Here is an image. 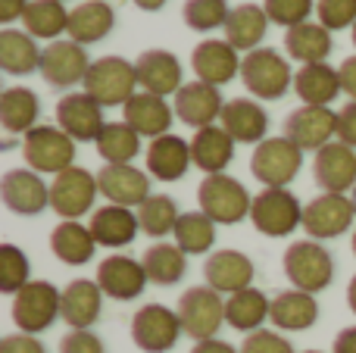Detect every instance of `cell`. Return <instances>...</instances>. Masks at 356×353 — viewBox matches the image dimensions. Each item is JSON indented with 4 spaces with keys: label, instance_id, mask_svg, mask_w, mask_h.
<instances>
[{
    "label": "cell",
    "instance_id": "obj_1",
    "mask_svg": "<svg viewBox=\"0 0 356 353\" xmlns=\"http://www.w3.org/2000/svg\"><path fill=\"white\" fill-rule=\"evenodd\" d=\"M197 204H200V213H207L216 225H238L250 216L253 197L238 179L219 172V175H207L200 181Z\"/></svg>",
    "mask_w": 356,
    "mask_h": 353
},
{
    "label": "cell",
    "instance_id": "obj_19",
    "mask_svg": "<svg viewBox=\"0 0 356 353\" xmlns=\"http://www.w3.org/2000/svg\"><path fill=\"white\" fill-rule=\"evenodd\" d=\"M241 56L238 50L228 41L219 38H207L191 50V69H194L197 81H207V85H228L234 75H241Z\"/></svg>",
    "mask_w": 356,
    "mask_h": 353
},
{
    "label": "cell",
    "instance_id": "obj_14",
    "mask_svg": "<svg viewBox=\"0 0 356 353\" xmlns=\"http://www.w3.org/2000/svg\"><path fill=\"white\" fill-rule=\"evenodd\" d=\"M56 125L66 131L72 141L85 144L94 141L97 144L100 131H104L106 119H104V106L91 97V94H66V97L56 104Z\"/></svg>",
    "mask_w": 356,
    "mask_h": 353
},
{
    "label": "cell",
    "instance_id": "obj_9",
    "mask_svg": "<svg viewBox=\"0 0 356 353\" xmlns=\"http://www.w3.org/2000/svg\"><path fill=\"white\" fill-rule=\"evenodd\" d=\"M63 291H56L50 281H29L13 297V322L25 335H41L60 319Z\"/></svg>",
    "mask_w": 356,
    "mask_h": 353
},
{
    "label": "cell",
    "instance_id": "obj_33",
    "mask_svg": "<svg viewBox=\"0 0 356 353\" xmlns=\"http://www.w3.org/2000/svg\"><path fill=\"white\" fill-rule=\"evenodd\" d=\"M50 250H54V256L60 263H66V266H85V263L94 260L97 241H94L88 225L63 219V222L50 231Z\"/></svg>",
    "mask_w": 356,
    "mask_h": 353
},
{
    "label": "cell",
    "instance_id": "obj_10",
    "mask_svg": "<svg viewBox=\"0 0 356 353\" xmlns=\"http://www.w3.org/2000/svg\"><path fill=\"white\" fill-rule=\"evenodd\" d=\"M97 175L88 172L85 166H72L60 172L50 185V210L63 219L79 222L85 213H94V200H97Z\"/></svg>",
    "mask_w": 356,
    "mask_h": 353
},
{
    "label": "cell",
    "instance_id": "obj_29",
    "mask_svg": "<svg viewBox=\"0 0 356 353\" xmlns=\"http://www.w3.org/2000/svg\"><path fill=\"white\" fill-rule=\"evenodd\" d=\"M234 144L238 141H234L222 125H207V129L194 131V138H191V156H194V166L203 169L207 175L225 172V166L234 160Z\"/></svg>",
    "mask_w": 356,
    "mask_h": 353
},
{
    "label": "cell",
    "instance_id": "obj_36",
    "mask_svg": "<svg viewBox=\"0 0 356 353\" xmlns=\"http://www.w3.org/2000/svg\"><path fill=\"white\" fill-rule=\"evenodd\" d=\"M269 28V16H266L263 6L257 3H238L232 6V16L225 22V41L234 50H259V41L266 38Z\"/></svg>",
    "mask_w": 356,
    "mask_h": 353
},
{
    "label": "cell",
    "instance_id": "obj_41",
    "mask_svg": "<svg viewBox=\"0 0 356 353\" xmlns=\"http://www.w3.org/2000/svg\"><path fill=\"white\" fill-rule=\"evenodd\" d=\"M97 154L104 156L106 163H116V166L131 163L138 154H141V135H138L125 119L106 122L104 131H100V138H97Z\"/></svg>",
    "mask_w": 356,
    "mask_h": 353
},
{
    "label": "cell",
    "instance_id": "obj_58",
    "mask_svg": "<svg viewBox=\"0 0 356 353\" xmlns=\"http://www.w3.org/2000/svg\"><path fill=\"white\" fill-rule=\"evenodd\" d=\"M350 200H353V210H356V188H353V191H350Z\"/></svg>",
    "mask_w": 356,
    "mask_h": 353
},
{
    "label": "cell",
    "instance_id": "obj_6",
    "mask_svg": "<svg viewBox=\"0 0 356 353\" xmlns=\"http://www.w3.org/2000/svg\"><path fill=\"white\" fill-rule=\"evenodd\" d=\"M250 222L266 238H288L303 225V206L288 188H263L253 197Z\"/></svg>",
    "mask_w": 356,
    "mask_h": 353
},
{
    "label": "cell",
    "instance_id": "obj_57",
    "mask_svg": "<svg viewBox=\"0 0 356 353\" xmlns=\"http://www.w3.org/2000/svg\"><path fill=\"white\" fill-rule=\"evenodd\" d=\"M347 306L356 313V275L350 279V285H347Z\"/></svg>",
    "mask_w": 356,
    "mask_h": 353
},
{
    "label": "cell",
    "instance_id": "obj_5",
    "mask_svg": "<svg viewBox=\"0 0 356 353\" xmlns=\"http://www.w3.org/2000/svg\"><path fill=\"white\" fill-rule=\"evenodd\" d=\"M25 166L38 175H60L75 166V141L60 125H38L22 138Z\"/></svg>",
    "mask_w": 356,
    "mask_h": 353
},
{
    "label": "cell",
    "instance_id": "obj_13",
    "mask_svg": "<svg viewBox=\"0 0 356 353\" xmlns=\"http://www.w3.org/2000/svg\"><path fill=\"white\" fill-rule=\"evenodd\" d=\"M88 69H91V60H88L85 47L75 44L72 38H60V41H50L44 47L38 72L44 75V81L50 88H72L79 81H85Z\"/></svg>",
    "mask_w": 356,
    "mask_h": 353
},
{
    "label": "cell",
    "instance_id": "obj_60",
    "mask_svg": "<svg viewBox=\"0 0 356 353\" xmlns=\"http://www.w3.org/2000/svg\"><path fill=\"white\" fill-rule=\"evenodd\" d=\"M353 254H356V231H353Z\"/></svg>",
    "mask_w": 356,
    "mask_h": 353
},
{
    "label": "cell",
    "instance_id": "obj_31",
    "mask_svg": "<svg viewBox=\"0 0 356 353\" xmlns=\"http://www.w3.org/2000/svg\"><path fill=\"white\" fill-rule=\"evenodd\" d=\"M294 91L303 100V106H328L338 97L341 88V72L332 69L328 63H309L294 72Z\"/></svg>",
    "mask_w": 356,
    "mask_h": 353
},
{
    "label": "cell",
    "instance_id": "obj_50",
    "mask_svg": "<svg viewBox=\"0 0 356 353\" xmlns=\"http://www.w3.org/2000/svg\"><path fill=\"white\" fill-rule=\"evenodd\" d=\"M0 353H47L38 335H25V331H16V335H6L0 341Z\"/></svg>",
    "mask_w": 356,
    "mask_h": 353
},
{
    "label": "cell",
    "instance_id": "obj_23",
    "mask_svg": "<svg viewBox=\"0 0 356 353\" xmlns=\"http://www.w3.org/2000/svg\"><path fill=\"white\" fill-rule=\"evenodd\" d=\"M104 310V291L97 281L91 279H75L63 288V300H60V319L69 325L72 331L79 329H91L100 319Z\"/></svg>",
    "mask_w": 356,
    "mask_h": 353
},
{
    "label": "cell",
    "instance_id": "obj_20",
    "mask_svg": "<svg viewBox=\"0 0 356 353\" xmlns=\"http://www.w3.org/2000/svg\"><path fill=\"white\" fill-rule=\"evenodd\" d=\"M253 275H257V269H253L250 256L241 250H213L203 263L207 285L219 294H228V297L244 291V288H253Z\"/></svg>",
    "mask_w": 356,
    "mask_h": 353
},
{
    "label": "cell",
    "instance_id": "obj_39",
    "mask_svg": "<svg viewBox=\"0 0 356 353\" xmlns=\"http://www.w3.org/2000/svg\"><path fill=\"white\" fill-rule=\"evenodd\" d=\"M141 263H144L147 279L160 288L178 285L184 279V272H188V254L178 244H169V241H156L154 247H147Z\"/></svg>",
    "mask_w": 356,
    "mask_h": 353
},
{
    "label": "cell",
    "instance_id": "obj_28",
    "mask_svg": "<svg viewBox=\"0 0 356 353\" xmlns=\"http://www.w3.org/2000/svg\"><path fill=\"white\" fill-rule=\"evenodd\" d=\"M191 141L178 135H163L147 147V172L160 181H178L191 169Z\"/></svg>",
    "mask_w": 356,
    "mask_h": 353
},
{
    "label": "cell",
    "instance_id": "obj_47",
    "mask_svg": "<svg viewBox=\"0 0 356 353\" xmlns=\"http://www.w3.org/2000/svg\"><path fill=\"white\" fill-rule=\"evenodd\" d=\"M316 16L328 31L353 28L356 25V0H316Z\"/></svg>",
    "mask_w": 356,
    "mask_h": 353
},
{
    "label": "cell",
    "instance_id": "obj_51",
    "mask_svg": "<svg viewBox=\"0 0 356 353\" xmlns=\"http://www.w3.org/2000/svg\"><path fill=\"white\" fill-rule=\"evenodd\" d=\"M338 141H344L347 147H356V100L338 113Z\"/></svg>",
    "mask_w": 356,
    "mask_h": 353
},
{
    "label": "cell",
    "instance_id": "obj_44",
    "mask_svg": "<svg viewBox=\"0 0 356 353\" xmlns=\"http://www.w3.org/2000/svg\"><path fill=\"white\" fill-rule=\"evenodd\" d=\"M184 25L194 31H216L225 28L228 16H232V6L225 0H188L181 6Z\"/></svg>",
    "mask_w": 356,
    "mask_h": 353
},
{
    "label": "cell",
    "instance_id": "obj_32",
    "mask_svg": "<svg viewBox=\"0 0 356 353\" xmlns=\"http://www.w3.org/2000/svg\"><path fill=\"white\" fill-rule=\"evenodd\" d=\"M269 319H272V325L282 331H307V329H313L316 319H319V304H316L313 294L291 288V291L275 294Z\"/></svg>",
    "mask_w": 356,
    "mask_h": 353
},
{
    "label": "cell",
    "instance_id": "obj_17",
    "mask_svg": "<svg viewBox=\"0 0 356 353\" xmlns=\"http://www.w3.org/2000/svg\"><path fill=\"white\" fill-rule=\"evenodd\" d=\"M0 197L16 216H38L50 206V188L35 169H10L0 179Z\"/></svg>",
    "mask_w": 356,
    "mask_h": 353
},
{
    "label": "cell",
    "instance_id": "obj_27",
    "mask_svg": "<svg viewBox=\"0 0 356 353\" xmlns=\"http://www.w3.org/2000/svg\"><path fill=\"white\" fill-rule=\"evenodd\" d=\"M88 229H91L94 241H97L100 247L116 250V247H129V244L135 241L138 231H141V222H138V213H131L129 206L106 204L91 213Z\"/></svg>",
    "mask_w": 356,
    "mask_h": 353
},
{
    "label": "cell",
    "instance_id": "obj_3",
    "mask_svg": "<svg viewBox=\"0 0 356 353\" xmlns=\"http://www.w3.org/2000/svg\"><path fill=\"white\" fill-rule=\"evenodd\" d=\"M81 85H85V94H91L104 110L106 106H125L138 94L135 63L122 60V56H100L91 63Z\"/></svg>",
    "mask_w": 356,
    "mask_h": 353
},
{
    "label": "cell",
    "instance_id": "obj_4",
    "mask_svg": "<svg viewBox=\"0 0 356 353\" xmlns=\"http://www.w3.org/2000/svg\"><path fill=\"white\" fill-rule=\"evenodd\" d=\"M284 275L297 291L319 294L334 281V256L319 241H294L284 250Z\"/></svg>",
    "mask_w": 356,
    "mask_h": 353
},
{
    "label": "cell",
    "instance_id": "obj_61",
    "mask_svg": "<svg viewBox=\"0 0 356 353\" xmlns=\"http://www.w3.org/2000/svg\"><path fill=\"white\" fill-rule=\"evenodd\" d=\"M303 353H322V350H303Z\"/></svg>",
    "mask_w": 356,
    "mask_h": 353
},
{
    "label": "cell",
    "instance_id": "obj_35",
    "mask_svg": "<svg viewBox=\"0 0 356 353\" xmlns=\"http://www.w3.org/2000/svg\"><path fill=\"white\" fill-rule=\"evenodd\" d=\"M334 41L332 31L322 22H303L288 28L284 35V50H288L291 60H297L300 66H309V63H325L328 54H332Z\"/></svg>",
    "mask_w": 356,
    "mask_h": 353
},
{
    "label": "cell",
    "instance_id": "obj_22",
    "mask_svg": "<svg viewBox=\"0 0 356 353\" xmlns=\"http://www.w3.org/2000/svg\"><path fill=\"white\" fill-rule=\"evenodd\" d=\"M222 110H225V100H222L219 88L207 85V81L181 85V91L175 94V116L197 131L216 125V119H222Z\"/></svg>",
    "mask_w": 356,
    "mask_h": 353
},
{
    "label": "cell",
    "instance_id": "obj_59",
    "mask_svg": "<svg viewBox=\"0 0 356 353\" xmlns=\"http://www.w3.org/2000/svg\"><path fill=\"white\" fill-rule=\"evenodd\" d=\"M353 47H356V25H353Z\"/></svg>",
    "mask_w": 356,
    "mask_h": 353
},
{
    "label": "cell",
    "instance_id": "obj_15",
    "mask_svg": "<svg viewBox=\"0 0 356 353\" xmlns=\"http://www.w3.org/2000/svg\"><path fill=\"white\" fill-rule=\"evenodd\" d=\"M334 135H338V113L328 106H300L284 119V138H291L300 150L319 154L325 144H332Z\"/></svg>",
    "mask_w": 356,
    "mask_h": 353
},
{
    "label": "cell",
    "instance_id": "obj_48",
    "mask_svg": "<svg viewBox=\"0 0 356 353\" xmlns=\"http://www.w3.org/2000/svg\"><path fill=\"white\" fill-rule=\"evenodd\" d=\"M241 353H294V347H291V341L282 338L278 331L259 329V331H253V335L244 338Z\"/></svg>",
    "mask_w": 356,
    "mask_h": 353
},
{
    "label": "cell",
    "instance_id": "obj_43",
    "mask_svg": "<svg viewBox=\"0 0 356 353\" xmlns=\"http://www.w3.org/2000/svg\"><path fill=\"white\" fill-rule=\"evenodd\" d=\"M178 219V204L169 194H150L141 206H138V222H141V231L150 238H166L175 231Z\"/></svg>",
    "mask_w": 356,
    "mask_h": 353
},
{
    "label": "cell",
    "instance_id": "obj_55",
    "mask_svg": "<svg viewBox=\"0 0 356 353\" xmlns=\"http://www.w3.org/2000/svg\"><path fill=\"white\" fill-rule=\"evenodd\" d=\"M191 353H241V350H234L228 341H219V338H209V341H197L194 347H191Z\"/></svg>",
    "mask_w": 356,
    "mask_h": 353
},
{
    "label": "cell",
    "instance_id": "obj_42",
    "mask_svg": "<svg viewBox=\"0 0 356 353\" xmlns=\"http://www.w3.org/2000/svg\"><path fill=\"white\" fill-rule=\"evenodd\" d=\"M175 244L184 250V254H209L216 244V222L207 216V213L194 210V213H181L175 225Z\"/></svg>",
    "mask_w": 356,
    "mask_h": 353
},
{
    "label": "cell",
    "instance_id": "obj_38",
    "mask_svg": "<svg viewBox=\"0 0 356 353\" xmlns=\"http://www.w3.org/2000/svg\"><path fill=\"white\" fill-rule=\"evenodd\" d=\"M41 54L44 50L38 47L29 31L19 28L0 31V69L6 75H31L35 69H41Z\"/></svg>",
    "mask_w": 356,
    "mask_h": 353
},
{
    "label": "cell",
    "instance_id": "obj_45",
    "mask_svg": "<svg viewBox=\"0 0 356 353\" xmlns=\"http://www.w3.org/2000/svg\"><path fill=\"white\" fill-rule=\"evenodd\" d=\"M31 275V263L16 244H0V291L13 294L16 297L25 285H29Z\"/></svg>",
    "mask_w": 356,
    "mask_h": 353
},
{
    "label": "cell",
    "instance_id": "obj_2",
    "mask_svg": "<svg viewBox=\"0 0 356 353\" xmlns=\"http://www.w3.org/2000/svg\"><path fill=\"white\" fill-rule=\"evenodd\" d=\"M241 81L259 100H282L288 88H294V72L288 60L275 47L250 50L241 63Z\"/></svg>",
    "mask_w": 356,
    "mask_h": 353
},
{
    "label": "cell",
    "instance_id": "obj_49",
    "mask_svg": "<svg viewBox=\"0 0 356 353\" xmlns=\"http://www.w3.org/2000/svg\"><path fill=\"white\" fill-rule=\"evenodd\" d=\"M60 353H106V347L91 329H79L60 341Z\"/></svg>",
    "mask_w": 356,
    "mask_h": 353
},
{
    "label": "cell",
    "instance_id": "obj_21",
    "mask_svg": "<svg viewBox=\"0 0 356 353\" xmlns=\"http://www.w3.org/2000/svg\"><path fill=\"white\" fill-rule=\"evenodd\" d=\"M97 188L110 204L131 210V206H141L150 197V175L135 169L131 163H122V166L106 163L97 172Z\"/></svg>",
    "mask_w": 356,
    "mask_h": 353
},
{
    "label": "cell",
    "instance_id": "obj_25",
    "mask_svg": "<svg viewBox=\"0 0 356 353\" xmlns=\"http://www.w3.org/2000/svg\"><path fill=\"white\" fill-rule=\"evenodd\" d=\"M122 116H125V122H129L141 138L156 141V138L169 135V129H172L175 106H169L166 97H156V94L138 91L135 97L125 104Z\"/></svg>",
    "mask_w": 356,
    "mask_h": 353
},
{
    "label": "cell",
    "instance_id": "obj_16",
    "mask_svg": "<svg viewBox=\"0 0 356 353\" xmlns=\"http://www.w3.org/2000/svg\"><path fill=\"white\" fill-rule=\"evenodd\" d=\"M104 291V297L113 300H138L147 288V272H144L141 260H131L125 254H113L106 260H100L97 279H94Z\"/></svg>",
    "mask_w": 356,
    "mask_h": 353
},
{
    "label": "cell",
    "instance_id": "obj_54",
    "mask_svg": "<svg viewBox=\"0 0 356 353\" xmlns=\"http://www.w3.org/2000/svg\"><path fill=\"white\" fill-rule=\"evenodd\" d=\"M332 353H356V325L338 331V338H334V344H332Z\"/></svg>",
    "mask_w": 356,
    "mask_h": 353
},
{
    "label": "cell",
    "instance_id": "obj_18",
    "mask_svg": "<svg viewBox=\"0 0 356 353\" xmlns=\"http://www.w3.org/2000/svg\"><path fill=\"white\" fill-rule=\"evenodd\" d=\"M313 179L325 194H347L356 188V154L344 141H332L316 154Z\"/></svg>",
    "mask_w": 356,
    "mask_h": 353
},
{
    "label": "cell",
    "instance_id": "obj_30",
    "mask_svg": "<svg viewBox=\"0 0 356 353\" xmlns=\"http://www.w3.org/2000/svg\"><path fill=\"white\" fill-rule=\"evenodd\" d=\"M116 25V13L106 0H85L79 3L75 10H69V31L66 35L72 38L75 44H94V41H104L106 35L113 31Z\"/></svg>",
    "mask_w": 356,
    "mask_h": 353
},
{
    "label": "cell",
    "instance_id": "obj_37",
    "mask_svg": "<svg viewBox=\"0 0 356 353\" xmlns=\"http://www.w3.org/2000/svg\"><path fill=\"white\" fill-rule=\"evenodd\" d=\"M269 313H272V300L259 288H244V291L232 294L225 300V322L234 331H244V335H253V331L263 329Z\"/></svg>",
    "mask_w": 356,
    "mask_h": 353
},
{
    "label": "cell",
    "instance_id": "obj_12",
    "mask_svg": "<svg viewBox=\"0 0 356 353\" xmlns=\"http://www.w3.org/2000/svg\"><path fill=\"white\" fill-rule=\"evenodd\" d=\"M356 219L353 200L347 194H325L313 197L303 206V231H307L313 241H332L350 231Z\"/></svg>",
    "mask_w": 356,
    "mask_h": 353
},
{
    "label": "cell",
    "instance_id": "obj_24",
    "mask_svg": "<svg viewBox=\"0 0 356 353\" xmlns=\"http://www.w3.org/2000/svg\"><path fill=\"white\" fill-rule=\"evenodd\" d=\"M138 72V85L147 94H156V97H169V94L181 91V63H178L175 54L169 50H144L135 63Z\"/></svg>",
    "mask_w": 356,
    "mask_h": 353
},
{
    "label": "cell",
    "instance_id": "obj_62",
    "mask_svg": "<svg viewBox=\"0 0 356 353\" xmlns=\"http://www.w3.org/2000/svg\"><path fill=\"white\" fill-rule=\"evenodd\" d=\"M60 3H63V0H60Z\"/></svg>",
    "mask_w": 356,
    "mask_h": 353
},
{
    "label": "cell",
    "instance_id": "obj_34",
    "mask_svg": "<svg viewBox=\"0 0 356 353\" xmlns=\"http://www.w3.org/2000/svg\"><path fill=\"white\" fill-rule=\"evenodd\" d=\"M38 116H41V100L31 88H6L0 94V125L10 135H29L31 129H38Z\"/></svg>",
    "mask_w": 356,
    "mask_h": 353
},
{
    "label": "cell",
    "instance_id": "obj_52",
    "mask_svg": "<svg viewBox=\"0 0 356 353\" xmlns=\"http://www.w3.org/2000/svg\"><path fill=\"white\" fill-rule=\"evenodd\" d=\"M338 72H341V88H344V94L350 100H356V56H347L338 66Z\"/></svg>",
    "mask_w": 356,
    "mask_h": 353
},
{
    "label": "cell",
    "instance_id": "obj_11",
    "mask_svg": "<svg viewBox=\"0 0 356 353\" xmlns=\"http://www.w3.org/2000/svg\"><path fill=\"white\" fill-rule=\"evenodd\" d=\"M184 335L178 310H169L163 304H147L131 316V341L144 353H166Z\"/></svg>",
    "mask_w": 356,
    "mask_h": 353
},
{
    "label": "cell",
    "instance_id": "obj_46",
    "mask_svg": "<svg viewBox=\"0 0 356 353\" xmlns=\"http://www.w3.org/2000/svg\"><path fill=\"white\" fill-rule=\"evenodd\" d=\"M263 10L269 22L294 28V25L309 22V13H316V0H263Z\"/></svg>",
    "mask_w": 356,
    "mask_h": 353
},
{
    "label": "cell",
    "instance_id": "obj_53",
    "mask_svg": "<svg viewBox=\"0 0 356 353\" xmlns=\"http://www.w3.org/2000/svg\"><path fill=\"white\" fill-rule=\"evenodd\" d=\"M31 0H0V22H16V19L25 16V10H29Z\"/></svg>",
    "mask_w": 356,
    "mask_h": 353
},
{
    "label": "cell",
    "instance_id": "obj_40",
    "mask_svg": "<svg viewBox=\"0 0 356 353\" xmlns=\"http://www.w3.org/2000/svg\"><path fill=\"white\" fill-rule=\"evenodd\" d=\"M25 31L31 38H44V41H60V35L69 31V10L60 0H31L29 10L22 16Z\"/></svg>",
    "mask_w": 356,
    "mask_h": 353
},
{
    "label": "cell",
    "instance_id": "obj_7",
    "mask_svg": "<svg viewBox=\"0 0 356 353\" xmlns=\"http://www.w3.org/2000/svg\"><path fill=\"white\" fill-rule=\"evenodd\" d=\"M300 166H303V150L284 135L266 138L263 144H257V150L250 156L253 179L263 181L266 188H288L300 175Z\"/></svg>",
    "mask_w": 356,
    "mask_h": 353
},
{
    "label": "cell",
    "instance_id": "obj_8",
    "mask_svg": "<svg viewBox=\"0 0 356 353\" xmlns=\"http://www.w3.org/2000/svg\"><path fill=\"white\" fill-rule=\"evenodd\" d=\"M178 319H181L184 335L194 338V344L209 341L225 325V300L209 285L188 288L181 294V300H178Z\"/></svg>",
    "mask_w": 356,
    "mask_h": 353
},
{
    "label": "cell",
    "instance_id": "obj_26",
    "mask_svg": "<svg viewBox=\"0 0 356 353\" xmlns=\"http://www.w3.org/2000/svg\"><path fill=\"white\" fill-rule=\"evenodd\" d=\"M219 125L238 144H263L266 131H269V113L250 97H234L222 110Z\"/></svg>",
    "mask_w": 356,
    "mask_h": 353
},
{
    "label": "cell",
    "instance_id": "obj_56",
    "mask_svg": "<svg viewBox=\"0 0 356 353\" xmlns=\"http://www.w3.org/2000/svg\"><path fill=\"white\" fill-rule=\"evenodd\" d=\"M169 0H135V6L138 10H144V13H156V10H163Z\"/></svg>",
    "mask_w": 356,
    "mask_h": 353
}]
</instances>
